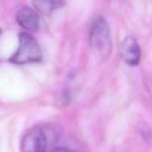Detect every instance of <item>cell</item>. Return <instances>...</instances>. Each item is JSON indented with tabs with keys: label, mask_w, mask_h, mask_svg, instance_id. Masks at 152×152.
<instances>
[{
	"label": "cell",
	"mask_w": 152,
	"mask_h": 152,
	"mask_svg": "<svg viewBox=\"0 0 152 152\" xmlns=\"http://www.w3.org/2000/svg\"><path fill=\"white\" fill-rule=\"evenodd\" d=\"M90 45L92 50L103 59L108 57L112 50L111 34L105 18L99 16L92 22L90 30Z\"/></svg>",
	"instance_id": "6da1fadb"
},
{
	"label": "cell",
	"mask_w": 152,
	"mask_h": 152,
	"mask_svg": "<svg viewBox=\"0 0 152 152\" xmlns=\"http://www.w3.org/2000/svg\"><path fill=\"white\" fill-rule=\"evenodd\" d=\"M42 58V52L36 39L28 33L21 32L18 48L9 58V62L15 65H25L39 62Z\"/></svg>",
	"instance_id": "7a4b0ae2"
},
{
	"label": "cell",
	"mask_w": 152,
	"mask_h": 152,
	"mask_svg": "<svg viewBox=\"0 0 152 152\" xmlns=\"http://www.w3.org/2000/svg\"><path fill=\"white\" fill-rule=\"evenodd\" d=\"M47 138L44 132L39 128H33L28 131L22 140V152H45Z\"/></svg>",
	"instance_id": "3957f363"
},
{
	"label": "cell",
	"mask_w": 152,
	"mask_h": 152,
	"mask_svg": "<svg viewBox=\"0 0 152 152\" xmlns=\"http://www.w3.org/2000/svg\"><path fill=\"white\" fill-rule=\"evenodd\" d=\"M122 57L128 65L136 66L139 64L141 57V50L136 39L128 36L122 43Z\"/></svg>",
	"instance_id": "277c9868"
},
{
	"label": "cell",
	"mask_w": 152,
	"mask_h": 152,
	"mask_svg": "<svg viewBox=\"0 0 152 152\" xmlns=\"http://www.w3.org/2000/svg\"><path fill=\"white\" fill-rule=\"evenodd\" d=\"M16 21L25 30L37 31L39 26V19L37 12L29 7H23L16 13Z\"/></svg>",
	"instance_id": "5b68a950"
},
{
	"label": "cell",
	"mask_w": 152,
	"mask_h": 152,
	"mask_svg": "<svg viewBox=\"0 0 152 152\" xmlns=\"http://www.w3.org/2000/svg\"><path fill=\"white\" fill-rule=\"evenodd\" d=\"M34 7L45 15H49L54 10L64 7L65 1H34Z\"/></svg>",
	"instance_id": "8992f818"
},
{
	"label": "cell",
	"mask_w": 152,
	"mask_h": 152,
	"mask_svg": "<svg viewBox=\"0 0 152 152\" xmlns=\"http://www.w3.org/2000/svg\"><path fill=\"white\" fill-rule=\"evenodd\" d=\"M50 152H77L74 150L71 149L70 148H67V147H56V148H53Z\"/></svg>",
	"instance_id": "52a82bcc"
},
{
	"label": "cell",
	"mask_w": 152,
	"mask_h": 152,
	"mask_svg": "<svg viewBox=\"0 0 152 152\" xmlns=\"http://www.w3.org/2000/svg\"><path fill=\"white\" fill-rule=\"evenodd\" d=\"M1 29H0V34H1Z\"/></svg>",
	"instance_id": "ba28073f"
}]
</instances>
